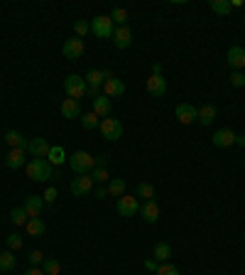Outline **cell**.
I'll use <instances>...</instances> for the list:
<instances>
[{
    "mask_svg": "<svg viewBox=\"0 0 245 275\" xmlns=\"http://www.w3.org/2000/svg\"><path fill=\"white\" fill-rule=\"evenodd\" d=\"M27 177L32 182H49L54 177V167L47 157H32L27 162Z\"/></svg>",
    "mask_w": 245,
    "mask_h": 275,
    "instance_id": "6da1fadb",
    "label": "cell"
},
{
    "mask_svg": "<svg viewBox=\"0 0 245 275\" xmlns=\"http://www.w3.org/2000/svg\"><path fill=\"white\" fill-rule=\"evenodd\" d=\"M69 165H71V170L76 172V175H91V170L96 167V160H93V155H88V152H74L71 157H69Z\"/></svg>",
    "mask_w": 245,
    "mask_h": 275,
    "instance_id": "7a4b0ae2",
    "label": "cell"
},
{
    "mask_svg": "<svg viewBox=\"0 0 245 275\" xmlns=\"http://www.w3.org/2000/svg\"><path fill=\"white\" fill-rule=\"evenodd\" d=\"M64 91H66L69 98H74V101L83 98V96H86V79L79 76V74H69V76L64 79Z\"/></svg>",
    "mask_w": 245,
    "mask_h": 275,
    "instance_id": "3957f363",
    "label": "cell"
},
{
    "mask_svg": "<svg viewBox=\"0 0 245 275\" xmlns=\"http://www.w3.org/2000/svg\"><path fill=\"white\" fill-rule=\"evenodd\" d=\"M91 32H93L98 40H108V37H113L116 27H113L111 15H98V17H93V20H91Z\"/></svg>",
    "mask_w": 245,
    "mask_h": 275,
    "instance_id": "277c9868",
    "label": "cell"
},
{
    "mask_svg": "<svg viewBox=\"0 0 245 275\" xmlns=\"http://www.w3.org/2000/svg\"><path fill=\"white\" fill-rule=\"evenodd\" d=\"M98 128H101L103 138L111 140V142H116V140H121L122 138V123L118 121V118H103Z\"/></svg>",
    "mask_w": 245,
    "mask_h": 275,
    "instance_id": "5b68a950",
    "label": "cell"
},
{
    "mask_svg": "<svg viewBox=\"0 0 245 275\" xmlns=\"http://www.w3.org/2000/svg\"><path fill=\"white\" fill-rule=\"evenodd\" d=\"M91 189H93L91 175H79V177L71 180V194H74V197H83V194H88Z\"/></svg>",
    "mask_w": 245,
    "mask_h": 275,
    "instance_id": "8992f818",
    "label": "cell"
},
{
    "mask_svg": "<svg viewBox=\"0 0 245 275\" xmlns=\"http://www.w3.org/2000/svg\"><path fill=\"white\" fill-rule=\"evenodd\" d=\"M118 214L121 216H135V214H140V204H137V197H127V194H122L121 199H118Z\"/></svg>",
    "mask_w": 245,
    "mask_h": 275,
    "instance_id": "52a82bcc",
    "label": "cell"
},
{
    "mask_svg": "<svg viewBox=\"0 0 245 275\" xmlns=\"http://www.w3.org/2000/svg\"><path fill=\"white\" fill-rule=\"evenodd\" d=\"M49 150H52V145H49L44 138H32V140H27V152H30L32 157H47Z\"/></svg>",
    "mask_w": 245,
    "mask_h": 275,
    "instance_id": "ba28073f",
    "label": "cell"
},
{
    "mask_svg": "<svg viewBox=\"0 0 245 275\" xmlns=\"http://www.w3.org/2000/svg\"><path fill=\"white\" fill-rule=\"evenodd\" d=\"M61 52H64V57H66V59H79V57L83 54V40H79V37L66 40V42H64V47H61Z\"/></svg>",
    "mask_w": 245,
    "mask_h": 275,
    "instance_id": "9c48e42d",
    "label": "cell"
},
{
    "mask_svg": "<svg viewBox=\"0 0 245 275\" xmlns=\"http://www.w3.org/2000/svg\"><path fill=\"white\" fill-rule=\"evenodd\" d=\"M145 86H147L150 96H155V98H162V96L167 93V79H164V76H155V74H152Z\"/></svg>",
    "mask_w": 245,
    "mask_h": 275,
    "instance_id": "30bf717a",
    "label": "cell"
},
{
    "mask_svg": "<svg viewBox=\"0 0 245 275\" xmlns=\"http://www.w3.org/2000/svg\"><path fill=\"white\" fill-rule=\"evenodd\" d=\"M174 113H177V118H179V123H182V126H189V123H194V121H196L199 108H194L191 103H179V106L174 108Z\"/></svg>",
    "mask_w": 245,
    "mask_h": 275,
    "instance_id": "8fae6325",
    "label": "cell"
},
{
    "mask_svg": "<svg viewBox=\"0 0 245 275\" xmlns=\"http://www.w3.org/2000/svg\"><path fill=\"white\" fill-rule=\"evenodd\" d=\"M111 111H113V103H111V98H108L106 93H101V96L93 98V113H96L98 118H108Z\"/></svg>",
    "mask_w": 245,
    "mask_h": 275,
    "instance_id": "7c38bea8",
    "label": "cell"
},
{
    "mask_svg": "<svg viewBox=\"0 0 245 275\" xmlns=\"http://www.w3.org/2000/svg\"><path fill=\"white\" fill-rule=\"evenodd\" d=\"M226 59H228V64L233 67V71H243V67H245V49L241 47V45L231 47Z\"/></svg>",
    "mask_w": 245,
    "mask_h": 275,
    "instance_id": "4fadbf2b",
    "label": "cell"
},
{
    "mask_svg": "<svg viewBox=\"0 0 245 275\" xmlns=\"http://www.w3.org/2000/svg\"><path fill=\"white\" fill-rule=\"evenodd\" d=\"M22 209L27 211V216H30V219H37V216H42L44 199H42V197H37V194H32V197H27V199H25V206H22Z\"/></svg>",
    "mask_w": 245,
    "mask_h": 275,
    "instance_id": "5bb4252c",
    "label": "cell"
},
{
    "mask_svg": "<svg viewBox=\"0 0 245 275\" xmlns=\"http://www.w3.org/2000/svg\"><path fill=\"white\" fill-rule=\"evenodd\" d=\"M113 42H116L118 49H127V47L132 45V32H130L127 25H125V27H118V30L113 32Z\"/></svg>",
    "mask_w": 245,
    "mask_h": 275,
    "instance_id": "9a60e30c",
    "label": "cell"
},
{
    "mask_svg": "<svg viewBox=\"0 0 245 275\" xmlns=\"http://www.w3.org/2000/svg\"><path fill=\"white\" fill-rule=\"evenodd\" d=\"M5 165H7L10 170H20V167L25 165V150H22V147H12V150L5 155Z\"/></svg>",
    "mask_w": 245,
    "mask_h": 275,
    "instance_id": "2e32d148",
    "label": "cell"
},
{
    "mask_svg": "<svg viewBox=\"0 0 245 275\" xmlns=\"http://www.w3.org/2000/svg\"><path fill=\"white\" fill-rule=\"evenodd\" d=\"M103 93L108 96V98H118L125 93V84H122V79H108L106 84H103Z\"/></svg>",
    "mask_w": 245,
    "mask_h": 275,
    "instance_id": "e0dca14e",
    "label": "cell"
},
{
    "mask_svg": "<svg viewBox=\"0 0 245 275\" xmlns=\"http://www.w3.org/2000/svg\"><path fill=\"white\" fill-rule=\"evenodd\" d=\"M233 142H236V133H233L231 128H221V131L213 133V145H216V147H228V145H233Z\"/></svg>",
    "mask_w": 245,
    "mask_h": 275,
    "instance_id": "ac0fdd59",
    "label": "cell"
},
{
    "mask_svg": "<svg viewBox=\"0 0 245 275\" xmlns=\"http://www.w3.org/2000/svg\"><path fill=\"white\" fill-rule=\"evenodd\" d=\"M61 116L64 118H81V106H79V101H74V98H64L61 101Z\"/></svg>",
    "mask_w": 245,
    "mask_h": 275,
    "instance_id": "d6986e66",
    "label": "cell"
},
{
    "mask_svg": "<svg viewBox=\"0 0 245 275\" xmlns=\"http://www.w3.org/2000/svg\"><path fill=\"white\" fill-rule=\"evenodd\" d=\"M216 106H211V103H204L201 108H199V113H196V121L201 123V126H211L213 121H216Z\"/></svg>",
    "mask_w": 245,
    "mask_h": 275,
    "instance_id": "ffe728a7",
    "label": "cell"
},
{
    "mask_svg": "<svg viewBox=\"0 0 245 275\" xmlns=\"http://www.w3.org/2000/svg\"><path fill=\"white\" fill-rule=\"evenodd\" d=\"M140 214H142V219L147 221V224H155L157 219H160V206L155 199H150V202H145V204L140 206Z\"/></svg>",
    "mask_w": 245,
    "mask_h": 275,
    "instance_id": "44dd1931",
    "label": "cell"
},
{
    "mask_svg": "<svg viewBox=\"0 0 245 275\" xmlns=\"http://www.w3.org/2000/svg\"><path fill=\"white\" fill-rule=\"evenodd\" d=\"M5 142H7L10 147H22V150H27V140H25V136H22L20 131H7V133H5Z\"/></svg>",
    "mask_w": 245,
    "mask_h": 275,
    "instance_id": "7402d4cb",
    "label": "cell"
},
{
    "mask_svg": "<svg viewBox=\"0 0 245 275\" xmlns=\"http://www.w3.org/2000/svg\"><path fill=\"white\" fill-rule=\"evenodd\" d=\"M169 258H172V246L164 243V241H160V243L155 246V261H157V263H167Z\"/></svg>",
    "mask_w": 245,
    "mask_h": 275,
    "instance_id": "603a6c76",
    "label": "cell"
},
{
    "mask_svg": "<svg viewBox=\"0 0 245 275\" xmlns=\"http://www.w3.org/2000/svg\"><path fill=\"white\" fill-rule=\"evenodd\" d=\"M15 266H17V258L12 256V251H2L0 253V273H10V271H15Z\"/></svg>",
    "mask_w": 245,
    "mask_h": 275,
    "instance_id": "cb8c5ba5",
    "label": "cell"
},
{
    "mask_svg": "<svg viewBox=\"0 0 245 275\" xmlns=\"http://www.w3.org/2000/svg\"><path fill=\"white\" fill-rule=\"evenodd\" d=\"M47 160L52 162V167H57V165H64V160H69V157H66V152H64V147H61V145H52V150H49Z\"/></svg>",
    "mask_w": 245,
    "mask_h": 275,
    "instance_id": "d4e9b609",
    "label": "cell"
},
{
    "mask_svg": "<svg viewBox=\"0 0 245 275\" xmlns=\"http://www.w3.org/2000/svg\"><path fill=\"white\" fill-rule=\"evenodd\" d=\"M25 229H27V233H30V236H35V238L44 236V221H42L40 216H37V219H30Z\"/></svg>",
    "mask_w": 245,
    "mask_h": 275,
    "instance_id": "484cf974",
    "label": "cell"
},
{
    "mask_svg": "<svg viewBox=\"0 0 245 275\" xmlns=\"http://www.w3.org/2000/svg\"><path fill=\"white\" fill-rule=\"evenodd\" d=\"M10 221H12L15 226H27L30 216H27V211H25L22 206H17V209H12V211H10Z\"/></svg>",
    "mask_w": 245,
    "mask_h": 275,
    "instance_id": "4316f807",
    "label": "cell"
},
{
    "mask_svg": "<svg viewBox=\"0 0 245 275\" xmlns=\"http://www.w3.org/2000/svg\"><path fill=\"white\" fill-rule=\"evenodd\" d=\"M108 194H111V197H118V199H121L122 194H125V180H121V177L111 180V182H108Z\"/></svg>",
    "mask_w": 245,
    "mask_h": 275,
    "instance_id": "83f0119b",
    "label": "cell"
},
{
    "mask_svg": "<svg viewBox=\"0 0 245 275\" xmlns=\"http://www.w3.org/2000/svg\"><path fill=\"white\" fill-rule=\"evenodd\" d=\"M208 5H211V10H213L216 15H231V10H233L228 0H211Z\"/></svg>",
    "mask_w": 245,
    "mask_h": 275,
    "instance_id": "f1b7e54d",
    "label": "cell"
},
{
    "mask_svg": "<svg viewBox=\"0 0 245 275\" xmlns=\"http://www.w3.org/2000/svg\"><path fill=\"white\" fill-rule=\"evenodd\" d=\"M83 79H86V84H88V86H101V84H106V79H103V71H101V69H91Z\"/></svg>",
    "mask_w": 245,
    "mask_h": 275,
    "instance_id": "f546056e",
    "label": "cell"
},
{
    "mask_svg": "<svg viewBox=\"0 0 245 275\" xmlns=\"http://www.w3.org/2000/svg\"><path fill=\"white\" fill-rule=\"evenodd\" d=\"M42 271L44 275H59L61 273V266L57 258H44V263H42Z\"/></svg>",
    "mask_w": 245,
    "mask_h": 275,
    "instance_id": "4dcf8cb0",
    "label": "cell"
},
{
    "mask_svg": "<svg viewBox=\"0 0 245 275\" xmlns=\"http://www.w3.org/2000/svg\"><path fill=\"white\" fill-rule=\"evenodd\" d=\"M81 123H83L86 131H96V128L101 126V121H98V116H96L93 111H91V113H83V116H81Z\"/></svg>",
    "mask_w": 245,
    "mask_h": 275,
    "instance_id": "1f68e13d",
    "label": "cell"
},
{
    "mask_svg": "<svg viewBox=\"0 0 245 275\" xmlns=\"http://www.w3.org/2000/svg\"><path fill=\"white\" fill-rule=\"evenodd\" d=\"M137 197H142L145 202L155 199V187H152L150 182H140V184H137Z\"/></svg>",
    "mask_w": 245,
    "mask_h": 275,
    "instance_id": "d6a6232c",
    "label": "cell"
},
{
    "mask_svg": "<svg viewBox=\"0 0 245 275\" xmlns=\"http://www.w3.org/2000/svg\"><path fill=\"white\" fill-rule=\"evenodd\" d=\"M5 243H7L10 251H20V248H22V236H20V233H7V236H5Z\"/></svg>",
    "mask_w": 245,
    "mask_h": 275,
    "instance_id": "836d02e7",
    "label": "cell"
},
{
    "mask_svg": "<svg viewBox=\"0 0 245 275\" xmlns=\"http://www.w3.org/2000/svg\"><path fill=\"white\" fill-rule=\"evenodd\" d=\"M91 180H93V182H101V184H103V182H111L106 167H93V170H91Z\"/></svg>",
    "mask_w": 245,
    "mask_h": 275,
    "instance_id": "e575fe53",
    "label": "cell"
},
{
    "mask_svg": "<svg viewBox=\"0 0 245 275\" xmlns=\"http://www.w3.org/2000/svg\"><path fill=\"white\" fill-rule=\"evenodd\" d=\"M111 20L118 22V27H125V25H127V12H125L122 7H116V10L111 12Z\"/></svg>",
    "mask_w": 245,
    "mask_h": 275,
    "instance_id": "d590c367",
    "label": "cell"
},
{
    "mask_svg": "<svg viewBox=\"0 0 245 275\" xmlns=\"http://www.w3.org/2000/svg\"><path fill=\"white\" fill-rule=\"evenodd\" d=\"M74 32H76V37H79V40H83V37L91 32V25H88V22H83V20H79V22L74 25Z\"/></svg>",
    "mask_w": 245,
    "mask_h": 275,
    "instance_id": "8d00e7d4",
    "label": "cell"
},
{
    "mask_svg": "<svg viewBox=\"0 0 245 275\" xmlns=\"http://www.w3.org/2000/svg\"><path fill=\"white\" fill-rule=\"evenodd\" d=\"M157 275H179V268H177V266H172V263H160Z\"/></svg>",
    "mask_w": 245,
    "mask_h": 275,
    "instance_id": "74e56055",
    "label": "cell"
},
{
    "mask_svg": "<svg viewBox=\"0 0 245 275\" xmlns=\"http://www.w3.org/2000/svg\"><path fill=\"white\" fill-rule=\"evenodd\" d=\"M231 84H233L236 89H243L245 86V74L243 71H233V74H231Z\"/></svg>",
    "mask_w": 245,
    "mask_h": 275,
    "instance_id": "f35d334b",
    "label": "cell"
},
{
    "mask_svg": "<svg viewBox=\"0 0 245 275\" xmlns=\"http://www.w3.org/2000/svg\"><path fill=\"white\" fill-rule=\"evenodd\" d=\"M27 258H30V263H32V266H42V263H44L42 251H30V256H27Z\"/></svg>",
    "mask_w": 245,
    "mask_h": 275,
    "instance_id": "ab89813d",
    "label": "cell"
},
{
    "mask_svg": "<svg viewBox=\"0 0 245 275\" xmlns=\"http://www.w3.org/2000/svg\"><path fill=\"white\" fill-rule=\"evenodd\" d=\"M42 199H44V204H54V199H57V189H54V187H49V189L44 192V197H42Z\"/></svg>",
    "mask_w": 245,
    "mask_h": 275,
    "instance_id": "60d3db41",
    "label": "cell"
},
{
    "mask_svg": "<svg viewBox=\"0 0 245 275\" xmlns=\"http://www.w3.org/2000/svg\"><path fill=\"white\" fill-rule=\"evenodd\" d=\"M86 93L96 98V96H101V86H88V84H86Z\"/></svg>",
    "mask_w": 245,
    "mask_h": 275,
    "instance_id": "b9f144b4",
    "label": "cell"
},
{
    "mask_svg": "<svg viewBox=\"0 0 245 275\" xmlns=\"http://www.w3.org/2000/svg\"><path fill=\"white\" fill-rule=\"evenodd\" d=\"M145 268H147V271H155V273H157V268H160V263H157L155 258H147V261H145Z\"/></svg>",
    "mask_w": 245,
    "mask_h": 275,
    "instance_id": "7bdbcfd3",
    "label": "cell"
},
{
    "mask_svg": "<svg viewBox=\"0 0 245 275\" xmlns=\"http://www.w3.org/2000/svg\"><path fill=\"white\" fill-rule=\"evenodd\" d=\"M108 197V187H98L96 189V199H106Z\"/></svg>",
    "mask_w": 245,
    "mask_h": 275,
    "instance_id": "ee69618b",
    "label": "cell"
},
{
    "mask_svg": "<svg viewBox=\"0 0 245 275\" xmlns=\"http://www.w3.org/2000/svg\"><path fill=\"white\" fill-rule=\"evenodd\" d=\"M25 275H44V271H42L40 266H32L30 271H25Z\"/></svg>",
    "mask_w": 245,
    "mask_h": 275,
    "instance_id": "f6af8a7d",
    "label": "cell"
},
{
    "mask_svg": "<svg viewBox=\"0 0 245 275\" xmlns=\"http://www.w3.org/2000/svg\"><path fill=\"white\" fill-rule=\"evenodd\" d=\"M93 160H96V167H106V165H108V157H103V155H101V157H93Z\"/></svg>",
    "mask_w": 245,
    "mask_h": 275,
    "instance_id": "bcb514c9",
    "label": "cell"
},
{
    "mask_svg": "<svg viewBox=\"0 0 245 275\" xmlns=\"http://www.w3.org/2000/svg\"><path fill=\"white\" fill-rule=\"evenodd\" d=\"M152 74H155V76H162V64H160V62L152 64Z\"/></svg>",
    "mask_w": 245,
    "mask_h": 275,
    "instance_id": "7dc6e473",
    "label": "cell"
},
{
    "mask_svg": "<svg viewBox=\"0 0 245 275\" xmlns=\"http://www.w3.org/2000/svg\"><path fill=\"white\" fill-rule=\"evenodd\" d=\"M236 145H241V147H245V136H236Z\"/></svg>",
    "mask_w": 245,
    "mask_h": 275,
    "instance_id": "c3c4849f",
    "label": "cell"
},
{
    "mask_svg": "<svg viewBox=\"0 0 245 275\" xmlns=\"http://www.w3.org/2000/svg\"><path fill=\"white\" fill-rule=\"evenodd\" d=\"M103 79H106V81L113 79V71H111V69H103Z\"/></svg>",
    "mask_w": 245,
    "mask_h": 275,
    "instance_id": "681fc988",
    "label": "cell"
},
{
    "mask_svg": "<svg viewBox=\"0 0 245 275\" xmlns=\"http://www.w3.org/2000/svg\"><path fill=\"white\" fill-rule=\"evenodd\" d=\"M231 7H243V0H231Z\"/></svg>",
    "mask_w": 245,
    "mask_h": 275,
    "instance_id": "f907efd6",
    "label": "cell"
}]
</instances>
